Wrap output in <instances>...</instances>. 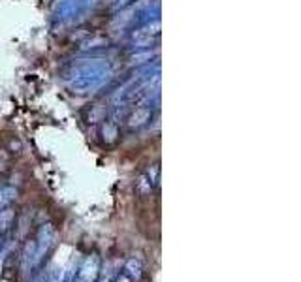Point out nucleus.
Instances as JSON below:
<instances>
[{
    "label": "nucleus",
    "mask_w": 301,
    "mask_h": 282,
    "mask_svg": "<svg viewBox=\"0 0 301 282\" xmlns=\"http://www.w3.org/2000/svg\"><path fill=\"white\" fill-rule=\"evenodd\" d=\"M79 282H98L100 278V258L93 254V256H87L83 263L79 265L78 276Z\"/></svg>",
    "instance_id": "nucleus-1"
},
{
    "label": "nucleus",
    "mask_w": 301,
    "mask_h": 282,
    "mask_svg": "<svg viewBox=\"0 0 301 282\" xmlns=\"http://www.w3.org/2000/svg\"><path fill=\"white\" fill-rule=\"evenodd\" d=\"M55 239V230L51 228V224H43L38 232V239L34 241V247H36V263L43 260V256L49 252L51 245Z\"/></svg>",
    "instance_id": "nucleus-2"
},
{
    "label": "nucleus",
    "mask_w": 301,
    "mask_h": 282,
    "mask_svg": "<svg viewBox=\"0 0 301 282\" xmlns=\"http://www.w3.org/2000/svg\"><path fill=\"white\" fill-rule=\"evenodd\" d=\"M124 273H126L132 280H139L141 275H143V265H141V261L136 260V258H130V260L124 263Z\"/></svg>",
    "instance_id": "nucleus-3"
},
{
    "label": "nucleus",
    "mask_w": 301,
    "mask_h": 282,
    "mask_svg": "<svg viewBox=\"0 0 301 282\" xmlns=\"http://www.w3.org/2000/svg\"><path fill=\"white\" fill-rule=\"evenodd\" d=\"M15 220V213L12 209H0V233L8 232Z\"/></svg>",
    "instance_id": "nucleus-4"
},
{
    "label": "nucleus",
    "mask_w": 301,
    "mask_h": 282,
    "mask_svg": "<svg viewBox=\"0 0 301 282\" xmlns=\"http://www.w3.org/2000/svg\"><path fill=\"white\" fill-rule=\"evenodd\" d=\"M153 186H155V181H153V177H150V169H149L145 175L139 177V181H137L136 184V190L145 196V194H149V192L153 190Z\"/></svg>",
    "instance_id": "nucleus-5"
},
{
    "label": "nucleus",
    "mask_w": 301,
    "mask_h": 282,
    "mask_svg": "<svg viewBox=\"0 0 301 282\" xmlns=\"http://www.w3.org/2000/svg\"><path fill=\"white\" fill-rule=\"evenodd\" d=\"M15 196H17L15 188H10V186L2 188V190H0V209H6L8 205L15 199Z\"/></svg>",
    "instance_id": "nucleus-6"
},
{
    "label": "nucleus",
    "mask_w": 301,
    "mask_h": 282,
    "mask_svg": "<svg viewBox=\"0 0 301 282\" xmlns=\"http://www.w3.org/2000/svg\"><path fill=\"white\" fill-rule=\"evenodd\" d=\"M109 282H134V280H132V278L122 271V273H115V276Z\"/></svg>",
    "instance_id": "nucleus-7"
},
{
    "label": "nucleus",
    "mask_w": 301,
    "mask_h": 282,
    "mask_svg": "<svg viewBox=\"0 0 301 282\" xmlns=\"http://www.w3.org/2000/svg\"><path fill=\"white\" fill-rule=\"evenodd\" d=\"M73 282H79V280H78V278H73Z\"/></svg>",
    "instance_id": "nucleus-8"
},
{
    "label": "nucleus",
    "mask_w": 301,
    "mask_h": 282,
    "mask_svg": "<svg viewBox=\"0 0 301 282\" xmlns=\"http://www.w3.org/2000/svg\"><path fill=\"white\" fill-rule=\"evenodd\" d=\"M0 241H2V237H0Z\"/></svg>",
    "instance_id": "nucleus-9"
}]
</instances>
